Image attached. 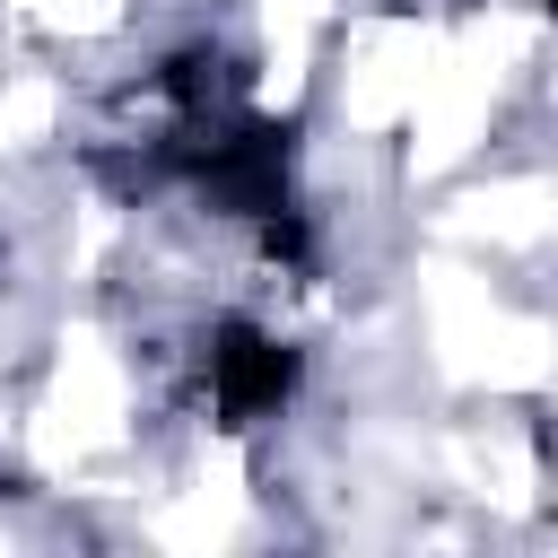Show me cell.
<instances>
[{
  "mask_svg": "<svg viewBox=\"0 0 558 558\" xmlns=\"http://www.w3.org/2000/svg\"><path fill=\"white\" fill-rule=\"evenodd\" d=\"M296 392V349L262 323H218L209 331V410L227 427L279 418V401Z\"/></svg>",
  "mask_w": 558,
  "mask_h": 558,
  "instance_id": "1",
  "label": "cell"
},
{
  "mask_svg": "<svg viewBox=\"0 0 558 558\" xmlns=\"http://www.w3.org/2000/svg\"><path fill=\"white\" fill-rule=\"evenodd\" d=\"M541 9H558V0H541Z\"/></svg>",
  "mask_w": 558,
  "mask_h": 558,
  "instance_id": "2",
  "label": "cell"
}]
</instances>
